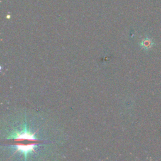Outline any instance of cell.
Here are the masks:
<instances>
[{"label":"cell","mask_w":161,"mask_h":161,"mask_svg":"<svg viewBox=\"0 0 161 161\" xmlns=\"http://www.w3.org/2000/svg\"><path fill=\"white\" fill-rule=\"evenodd\" d=\"M37 144H31L28 145H14V147L16 148V150L18 152H21L24 156L25 159H26L27 155L29 153H31L35 150V148L37 147Z\"/></svg>","instance_id":"obj_2"},{"label":"cell","mask_w":161,"mask_h":161,"mask_svg":"<svg viewBox=\"0 0 161 161\" xmlns=\"http://www.w3.org/2000/svg\"><path fill=\"white\" fill-rule=\"evenodd\" d=\"M7 139H26L30 140H38V138L35 136V134L27 129L26 121H24L22 131H18L15 130L11 132L8 136Z\"/></svg>","instance_id":"obj_1"}]
</instances>
